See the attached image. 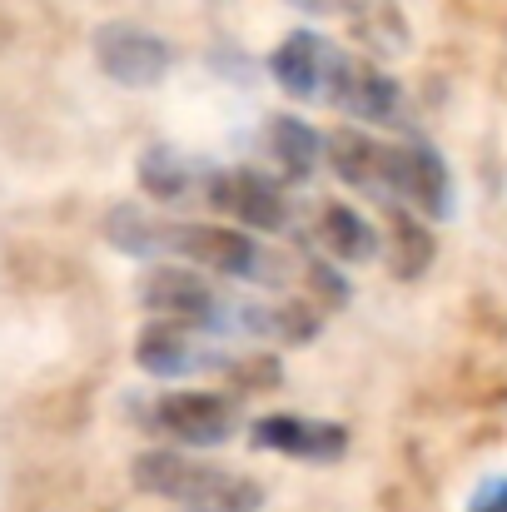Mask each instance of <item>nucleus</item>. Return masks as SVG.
Returning <instances> with one entry per match:
<instances>
[{"label": "nucleus", "mask_w": 507, "mask_h": 512, "mask_svg": "<svg viewBox=\"0 0 507 512\" xmlns=\"http://www.w3.org/2000/svg\"><path fill=\"white\" fill-rule=\"evenodd\" d=\"M135 488L140 493H155L165 503H179L189 512H259L264 508V488L244 473H229V468H214V463H199L189 453H174V448H150L135 458Z\"/></svg>", "instance_id": "obj_1"}, {"label": "nucleus", "mask_w": 507, "mask_h": 512, "mask_svg": "<svg viewBox=\"0 0 507 512\" xmlns=\"http://www.w3.org/2000/svg\"><path fill=\"white\" fill-rule=\"evenodd\" d=\"M145 309L155 319H174V324H189L199 334H229V329H244V299L224 294L219 284H209L199 269L189 264H165L145 279L140 289Z\"/></svg>", "instance_id": "obj_2"}, {"label": "nucleus", "mask_w": 507, "mask_h": 512, "mask_svg": "<svg viewBox=\"0 0 507 512\" xmlns=\"http://www.w3.org/2000/svg\"><path fill=\"white\" fill-rule=\"evenodd\" d=\"M269 70L279 80V90L289 100H304V105H334L338 80L348 70V50H338L334 40L314 35V30H294L274 55H269Z\"/></svg>", "instance_id": "obj_3"}, {"label": "nucleus", "mask_w": 507, "mask_h": 512, "mask_svg": "<svg viewBox=\"0 0 507 512\" xmlns=\"http://www.w3.org/2000/svg\"><path fill=\"white\" fill-rule=\"evenodd\" d=\"M150 428L184 448H219L239 433V403L229 393H165L150 408Z\"/></svg>", "instance_id": "obj_4"}, {"label": "nucleus", "mask_w": 507, "mask_h": 512, "mask_svg": "<svg viewBox=\"0 0 507 512\" xmlns=\"http://www.w3.org/2000/svg\"><path fill=\"white\" fill-rule=\"evenodd\" d=\"M204 204L229 214V219H239L244 229H259V234H284L289 229L284 189L259 170H214L209 189H204Z\"/></svg>", "instance_id": "obj_5"}, {"label": "nucleus", "mask_w": 507, "mask_h": 512, "mask_svg": "<svg viewBox=\"0 0 507 512\" xmlns=\"http://www.w3.org/2000/svg\"><path fill=\"white\" fill-rule=\"evenodd\" d=\"M254 448L294 458V463H338L348 453V428L329 418H304V413H264L249 423Z\"/></svg>", "instance_id": "obj_6"}, {"label": "nucleus", "mask_w": 507, "mask_h": 512, "mask_svg": "<svg viewBox=\"0 0 507 512\" xmlns=\"http://www.w3.org/2000/svg\"><path fill=\"white\" fill-rule=\"evenodd\" d=\"M95 60H100V70L115 85L145 90V85H160L169 75L174 50H169L160 35L140 30V25H100L95 30Z\"/></svg>", "instance_id": "obj_7"}, {"label": "nucleus", "mask_w": 507, "mask_h": 512, "mask_svg": "<svg viewBox=\"0 0 507 512\" xmlns=\"http://www.w3.org/2000/svg\"><path fill=\"white\" fill-rule=\"evenodd\" d=\"M135 358L155 378H189V373H209V368L229 363L209 343V334H199L189 324H174V319H150L140 329V339H135Z\"/></svg>", "instance_id": "obj_8"}, {"label": "nucleus", "mask_w": 507, "mask_h": 512, "mask_svg": "<svg viewBox=\"0 0 507 512\" xmlns=\"http://www.w3.org/2000/svg\"><path fill=\"white\" fill-rule=\"evenodd\" d=\"M334 110L363 120V125H393L403 115V90L393 75H383L378 65L348 55V70L338 80V95H334Z\"/></svg>", "instance_id": "obj_9"}, {"label": "nucleus", "mask_w": 507, "mask_h": 512, "mask_svg": "<svg viewBox=\"0 0 507 512\" xmlns=\"http://www.w3.org/2000/svg\"><path fill=\"white\" fill-rule=\"evenodd\" d=\"M388 140H378V135H368V130H334L329 135V165L343 184H353V189H363V194H373V199H383V189H388Z\"/></svg>", "instance_id": "obj_10"}, {"label": "nucleus", "mask_w": 507, "mask_h": 512, "mask_svg": "<svg viewBox=\"0 0 507 512\" xmlns=\"http://www.w3.org/2000/svg\"><path fill=\"white\" fill-rule=\"evenodd\" d=\"M324 150H329V145H324V140L314 135V125H304L299 115H274V120L264 125V155L274 160V170L284 174L289 184L314 179Z\"/></svg>", "instance_id": "obj_11"}, {"label": "nucleus", "mask_w": 507, "mask_h": 512, "mask_svg": "<svg viewBox=\"0 0 507 512\" xmlns=\"http://www.w3.org/2000/svg\"><path fill=\"white\" fill-rule=\"evenodd\" d=\"M209 165H199V160H189V155H179V150H150L145 160H140V184H145V194L150 199H160V204H184V199H204V189H209Z\"/></svg>", "instance_id": "obj_12"}, {"label": "nucleus", "mask_w": 507, "mask_h": 512, "mask_svg": "<svg viewBox=\"0 0 507 512\" xmlns=\"http://www.w3.org/2000/svg\"><path fill=\"white\" fill-rule=\"evenodd\" d=\"M314 234H319L324 254L338 264H368L378 254V234L353 204H324L314 219Z\"/></svg>", "instance_id": "obj_13"}, {"label": "nucleus", "mask_w": 507, "mask_h": 512, "mask_svg": "<svg viewBox=\"0 0 507 512\" xmlns=\"http://www.w3.org/2000/svg\"><path fill=\"white\" fill-rule=\"evenodd\" d=\"M428 264H433V234H428L423 214L388 204V269L398 279H423Z\"/></svg>", "instance_id": "obj_14"}, {"label": "nucleus", "mask_w": 507, "mask_h": 512, "mask_svg": "<svg viewBox=\"0 0 507 512\" xmlns=\"http://www.w3.org/2000/svg\"><path fill=\"white\" fill-rule=\"evenodd\" d=\"M468 512H507V478H493V483H483V488L473 493Z\"/></svg>", "instance_id": "obj_15"}, {"label": "nucleus", "mask_w": 507, "mask_h": 512, "mask_svg": "<svg viewBox=\"0 0 507 512\" xmlns=\"http://www.w3.org/2000/svg\"><path fill=\"white\" fill-rule=\"evenodd\" d=\"M294 5H299V10H338L343 0H294Z\"/></svg>", "instance_id": "obj_16"}]
</instances>
